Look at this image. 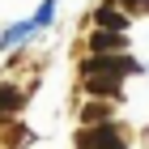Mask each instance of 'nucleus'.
<instances>
[{"label":"nucleus","instance_id":"7ed1b4c3","mask_svg":"<svg viewBox=\"0 0 149 149\" xmlns=\"http://www.w3.org/2000/svg\"><path fill=\"white\" fill-rule=\"evenodd\" d=\"M17 107V90H0V115H9Z\"/></svg>","mask_w":149,"mask_h":149},{"label":"nucleus","instance_id":"20e7f679","mask_svg":"<svg viewBox=\"0 0 149 149\" xmlns=\"http://www.w3.org/2000/svg\"><path fill=\"white\" fill-rule=\"evenodd\" d=\"M94 47H119V34H98V38H94Z\"/></svg>","mask_w":149,"mask_h":149},{"label":"nucleus","instance_id":"f03ea898","mask_svg":"<svg viewBox=\"0 0 149 149\" xmlns=\"http://www.w3.org/2000/svg\"><path fill=\"white\" fill-rule=\"evenodd\" d=\"M98 26H102V30H124L128 17H124V13H115V9H102V13H98Z\"/></svg>","mask_w":149,"mask_h":149},{"label":"nucleus","instance_id":"f257e3e1","mask_svg":"<svg viewBox=\"0 0 149 149\" xmlns=\"http://www.w3.org/2000/svg\"><path fill=\"white\" fill-rule=\"evenodd\" d=\"M81 149H119V136H115L111 128H85L81 132Z\"/></svg>","mask_w":149,"mask_h":149},{"label":"nucleus","instance_id":"39448f33","mask_svg":"<svg viewBox=\"0 0 149 149\" xmlns=\"http://www.w3.org/2000/svg\"><path fill=\"white\" fill-rule=\"evenodd\" d=\"M128 9H149V0H124Z\"/></svg>","mask_w":149,"mask_h":149}]
</instances>
